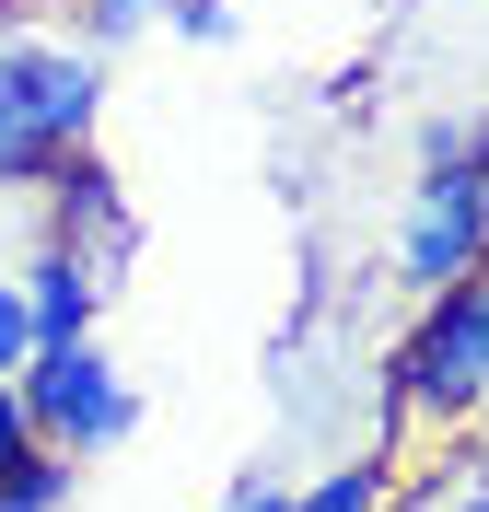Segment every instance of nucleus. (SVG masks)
<instances>
[{
  "instance_id": "obj_1",
  "label": "nucleus",
  "mask_w": 489,
  "mask_h": 512,
  "mask_svg": "<svg viewBox=\"0 0 489 512\" xmlns=\"http://www.w3.org/2000/svg\"><path fill=\"white\" fill-rule=\"evenodd\" d=\"M489 419V268L420 291V315L373 361V454H396L408 431H478Z\"/></svg>"
},
{
  "instance_id": "obj_2",
  "label": "nucleus",
  "mask_w": 489,
  "mask_h": 512,
  "mask_svg": "<svg viewBox=\"0 0 489 512\" xmlns=\"http://www.w3.org/2000/svg\"><path fill=\"white\" fill-rule=\"evenodd\" d=\"M105 128V59L70 24L0 35V187H47V163H70Z\"/></svg>"
},
{
  "instance_id": "obj_3",
  "label": "nucleus",
  "mask_w": 489,
  "mask_h": 512,
  "mask_svg": "<svg viewBox=\"0 0 489 512\" xmlns=\"http://www.w3.org/2000/svg\"><path fill=\"white\" fill-rule=\"evenodd\" d=\"M489 268V117H443L420 140V187L396 210V291L420 303V291L466 280Z\"/></svg>"
},
{
  "instance_id": "obj_4",
  "label": "nucleus",
  "mask_w": 489,
  "mask_h": 512,
  "mask_svg": "<svg viewBox=\"0 0 489 512\" xmlns=\"http://www.w3.org/2000/svg\"><path fill=\"white\" fill-rule=\"evenodd\" d=\"M12 384H24V419H35V443L82 454V466H94V454H117V443L140 431V384L117 373L105 326H94V338H35V361H24Z\"/></svg>"
},
{
  "instance_id": "obj_5",
  "label": "nucleus",
  "mask_w": 489,
  "mask_h": 512,
  "mask_svg": "<svg viewBox=\"0 0 489 512\" xmlns=\"http://www.w3.org/2000/svg\"><path fill=\"white\" fill-rule=\"evenodd\" d=\"M47 245L94 256L105 280H129V256H140V222H129V198H117V163H105L94 140L70 163H47Z\"/></svg>"
},
{
  "instance_id": "obj_6",
  "label": "nucleus",
  "mask_w": 489,
  "mask_h": 512,
  "mask_svg": "<svg viewBox=\"0 0 489 512\" xmlns=\"http://www.w3.org/2000/svg\"><path fill=\"white\" fill-rule=\"evenodd\" d=\"M12 280H24V315H35V338H94L105 326V268L94 256H70V245H47V233H35V256L24 268H12Z\"/></svg>"
},
{
  "instance_id": "obj_7",
  "label": "nucleus",
  "mask_w": 489,
  "mask_h": 512,
  "mask_svg": "<svg viewBox=\"0 0 489 512\" xmlns=\"http://www.w3.org/2000/svg\"><path fill=\"white\" fill-rule=\"evenodd\" d=\"M292 512H396V454H350L292 489Z\"/></svg>"
},
{
  "instance_id": "obj_8",
  "label": "nucleus",
  "mask_w": 489,
  "mask_h": 512,
  "mask_svg": "<svg viewBox=\"0 0 489 512\" xmlns=\"http://www.w3.org/2000/svg\"><path fill=\"white\" fill-rule=\"evenodd\" d=\"M70 489H82V454H59V443H24V454H12V478H0V501H12V512H59Z\"/></svg>"
},
{
  "instance_id": "obj_9",
  "label": "nucleus",
  "mask_w": 489,
  "mask_h": 512,
  "mask_svg": "<svg viewBox=\"0 0 489 512\" xmlns=\"http://www.w3.org/2000/svg\"><path fill=\"white\" fill-rule=\"evenodd\" d=\"M163 24V0H70V35H82V47H129V35H152Z\"/></svg>"
},
{
  "instance_id": "obj_10",
  "label": "nucleus",
  "mask_w": 489,
  "mask_h": 512,
  "mask_svg": "<svg viewBox=\"0 0 489 512\" xmlns=\"http://www.w3.org/2000/svg\"><path fill=\"white\" fill-rule=\"evenodd\" d=\"M163 35H187V47H233V0H163Z\"/></svg>"
},
{
  "instance_id": "obj_11",
  "label": "nucleus",
  "mask_w": 489,
  "mask_h": 512,
  "mask_svg": "<svg viewBox=\"0 0 489 512\" xmlns=\"http://www.w3.org/2000/svg\"><path fill=\"white\" fill-rule=\"evenodd\" d=\"M35 361V315H24V280L0 268V373H24Z\"/></svg>"
},
{
  "instance_id": "obj_12",
  "label": "nucleus",
  "mask_w": 489,
  "mask_h": 512,
  "mask_svg": "<svg viewBox=\"0 0 489 512\" xmlns=\"http://www.w3.org/2000/svg\"><path fill=\"white\" fill-rule=\"evenodd\" d=\"M210 512H292V478H280V466H245V478H233Z\"/></svg>"
},
{
  "instance_id": "obj_13",
  "label": "nucleus",
  "mask_w": 489,
  "mask_h": 512,
  "mask_svg": "<svg viewBox=\"0 0 489 512\" xmlns=\"http://www.w3.org/2000/svg\"><path fill=\"white\" fill-rule=\"evenodd\" d=\"M24 443H35V419H24V384L0 373V478H12V454H24Z\"/></svg>"
},
{
  "instance_id": "obj_14",
  "label": "nucleus",
  "mask_w": 489,
  "mask_h": 512,
  "mask_svg": "<svg viewBox=\"0 0 489 512\" xmlns=\"http://www.w3.org/2000/svg\"><path fill=\"white\" fill-rule=\"evenodd\" d=\"M420 512H489V478H431Z\"/></svg>"
},
{
  "instance_id": "obj_15",
  "label": "nucleus",
  "mask_w": 489,
  "mask_h": 512,
  "mask_svg": "<svg viewBox=\"0 0 489 512\" xmlns=\"http://www.w3.org/2000/svg\"><path fill=\"white\" fill-rule=\"evenodd\" d=\"M0 512H12V501H0Z\"/></svg>"
}]
</instances>
